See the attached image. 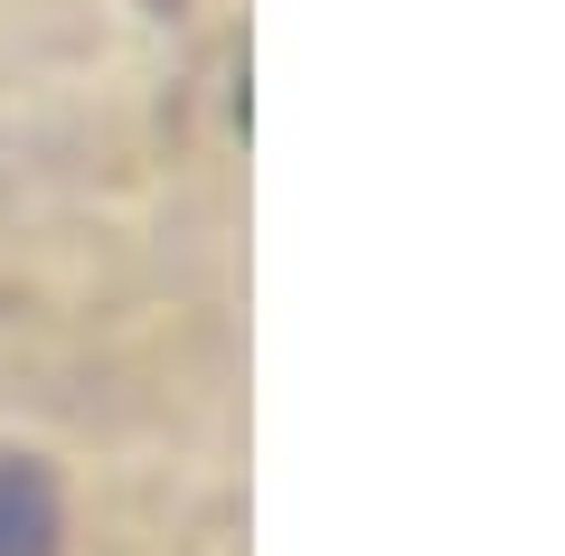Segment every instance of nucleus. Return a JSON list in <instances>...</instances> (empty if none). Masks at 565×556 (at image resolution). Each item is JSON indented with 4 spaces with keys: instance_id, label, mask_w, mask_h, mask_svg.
<instances>
[{
    "instance_id": "1",
    "label": "nucleus",
    "mask_w": 565,
    "mask_h": 556,
    "mask_svg": "<svg viewBox=\"0 0 565 556\" xmlns=\"http://www.w3.org/2000/svg\"><path fill=\"white\" fill-rule=\"evenodd\" d=\"M66 510L39 462H0V556H57Z\"/></svg>"
}]
</instances>
